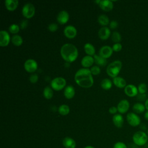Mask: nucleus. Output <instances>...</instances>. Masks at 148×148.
I'll return each mask as SVG.
<instances>
[{"mask_svg": "<svg viewBox=\"0 0 148 148\" xmlns=\"http://www.w3.org/2000/svg\"><path fill=\"white\" fill-rule=\"evenodd\" d=\"M74 79L79 86L83 88H90L94 84V79L91 71L88 68H80L76 71Z\"/></svg>", "mask_w": 148, "mask_h": 148, "instance_id": "nucleus-1", "label": "nucleus"}, {"mask_svg": "<svg viewBox=\"0 0 148 148\" xmlns=\"http://www.w3.org/2000/svg\"><path fill=\"white\" fill-rule=\"evenodd\" d=\"M60 54L62 58L68 62L75 61L78 56L77 47L72 43L64 44L60 49Z\"/></svg>", "mask_w": 148, "mask_h": 148, "instance_id": "nucleus-2", "label": "nucleus"}, {"mask_svg": "<svg viewBox=\"0 0 148 148\" xmlns=\"http://www.w3.org/2000/svg\"><path fill=\"white\" fill-rule=\"evenodd\" d=\"M121 68L122 62L121 61L117 60L110 63L108 65L106 71L109 76L114 78L117 76L121 69Z\"/></svg>", "mask_w": 148, "mask_h": 148, "instance_id": "nucleus-3", "label": "nucleus"}, {"mask_svg": "<svg viewBox=\"0 0 148 148\" xmlns=\"http://www.w3.org/2000/svg\"><path fill=\"white\" fill-rule=\"evenodd\" d=\"M132 141L138 146H144L148 141V135L143 131H138L133 134Z\"/></svg>", "mask_w": 148, "mask_h": 148, "instance_id": "nucleus-4", "label": "nucleus"}, {"mask_svg": "<svg viewBox=\"0 0 148 148\" xmlns=\"http://www.w3.org/2000/svg\"><path fill=\"white\" fill-rule=\"evenodd\" d=\"M66 83V80L63 77H56L51 80L50 86L53 90L59 91L65 87Z\"/></svg>", "mask_w": 148, "mask_h": 148, "instance_id": "nucleus-5", "label": "nucleus"}, {"mask_svg": "<svg viewBox=\"0 0 148 148\" xmlns=\"http://www.w3.org/2000/svg\"><path fill=\"white\" fill-rule=\"evenodd\" d=\"M21 12L24 17L27 18H30L32 17L35 14V6L31 2L26 3L23 6Z\"/></svg>", "mask_w": 148, "mask_h": 148, "instance_id": "nucleus-6", "label": "nucleus"}, {"mask_svg": "<svg viewBox=\"0 0 148 148\" xmlns=\"http://www.w3.org/2000/svg\"><path fill=\"white\" fill-rule=\"evenodd\" d=\"M126 119L128 123L132 127H135L141 124L140 117L134 112H130L127 114Z\"/></svg>", "mask_w": 148, "mask_h": 148, "instance_id": "nucleus-7", "label": "nucleus"}, {"mask_svg": "<svg viewBox=\"0 0 148 148\" xmlns=\"http://www.w3.org/2000/svg\"><path fill=\"white\" fill-rule=\"evenodd\" d=\"M24 67L27 72L32 73L37 69L38 63L34 59L29 58L24 62Z\"/></svg>", "mask_w": 148, "mask_h": 148, "instance_id": "nucleus-8", "label": "nucleus"}, {"mask_svg": "<svg viewBox=\"0 0 148 148\" xmlns=\"http://www.w3.org/2000/svg\"><path fill=\"white\" fill-rule=\"evenodd\" d=\"M125 94L130 97H134L138 95V87L135 86L134 84H127L124 88Z\"/></svg>", "mask_w": 148, "mask_h": 148, "instance_id": "nucleus-9", "label": "nucleus"}, {"mask_svg": "<svg viewBox=\"0 0 148 148\" xmlns=\"http://www.w3.org/2000/svg\"><path fill=\"white\" fill-rule=\"evenodd\" d=\"M64 34L69 39L74 38L77 35V29L75 26L72 25H68L64 28Z\"/></svg>", "mask_w": 148, "mask_h": 148, "instance_id": "nucleus-10", "label": "nucleus"}, {"mask_svg": "<svg viewBox=\"0 0 148 148\" xmlns=\"http://www.w3.org/2000/svg\"><path fill=\"white\" fill-rule=\"evenodd\" d=\"M10 36L9 32L5 30L0 31V46L2 47L7 46L10 42Z\"/></svg>", "mask_w": 148, "mask_h": 148, "instance_id": "nucleus-11", "label": "nucleus"}, {"mask_svg": "<svg viewBox=\"0 0 148 148\" xmlns=\"http://www.w3.org/2000/svg\"><path fill=\"white\" fill-rule=\"evenodd\" d=\"M130 102L127 99H123L119 101L117 105L118 112L121 114L125 113L130 108Z\"/></svg>", "mask_w": 148, "mask_h": 148, "instance_id": "nucleus-12", "label": "nucleus"}, {"mask_svg": "<svg viewBox=\"0 0 148 148\" xmlns=\"http://www.w3.org/2000/svg\"><path fill=\"white\" fill-rule=\"evenodd\" d=\"M113 51V50L112 49V47H111L110 46L104 45L100 48L99 50V55L103 58L106 59L109 58L112 56Z\"/></svg>", "mask_w": 148, "mask_h": 148, "instance_id": "nucleus-13", "label": "nucleus"}, {"mask_svg": "<svg viewBox=\"0 0 148 148\" xmlns=\"http://www.w3.org/2000/svg\"><path fill=\"white\" fill-rule=\"evenodd\" d=\"M69 18V14L66 10H61L57 14V20L60 24H65Z\"/></svg>", "mask_w": 148, "mask_h": 148, "instance_id": "nucleus-14", "label": "nucleus"}, {"mask_svg": "<svg viewBox=\"0 0 148 148\" xmlns=\"http://www.w3.org/2000/svg\"><path fill=\"white\" fill-rule=\"evenodd\" d=\"M98 5L102 10L106 12L112 10L113 8V1L110 0H101Z\"/></svg>", "mask_w": 148, "mask_h": 148, "instance_id": "nucleus-15", "label": "nucleus"}, {"mask_svg": "<svg viewBox=\"0 0 148 148\" xmlns=\"http://www.w3.org/2000/svg\"><path fill=\"white\" fill-rule=\"evenodd\" d=\"M98 35L100 39L106 40L108 39L110 35V29L107 27H102L99 29Z\"/></svg>", "mask_w": 148, "mask_h": 148, "instance_id": "nucleus-16", "label": "nucleus"}, {"mask_svg": "<svg viewBox=\"0 0 148 148\" xmlns=\"http://www.w3.org/2000/svg\"><path fill=\"white\" fill-rule=\"evenodd\" d=\"M94 62V57L91 56H85L81 60V64L84 68H88L91 66Z\"/></svg>", "mask_w": 148, "mask_h": 148, "instance_id": "nucleus-17", "label": "nucleus"}, {"mask_svg": "<svg viewBox=\"0 0 148 148\" xmlns=\"http://www.w3.org/2000/svg\"><path fill=\"white\" fill-rule=\"evenodd\" d=\"M62 145L65 148H76V143L73 138L66 136L62 140Z\"/></svg>", "mask_w": 148, "mask_h": 148, "instance_id": "nucleus-18", "label": "nucleus"}, {"mask_svg": "<svg viewBox=\"0 0 148 148\" xmlns=\"http://www.w3.org/2000/svg\"><path fill=\"white\" fill-rule=\"evenodd\" d=\"M114 125L117 128H121L124 124V118L121 114H115L112 118Z\"/></svg>", "mask_w": 148, "mask_h": 148, "instance_id": "nucleus-19", "label": "nucleus"}, {"mask_svg": "<svg viewBox=\"0 0 148 148\" xmlns=\"http://www.w3.org/2000/svg\"><path fill=\"white\" fill-rule=\"evenodd\" d=\"M113 83L116 87L120 88H125V87L127 86V82L121 76H117L113 78Z\"/></svg>", "mask_w": 148, "mask_h": 148, "instance_id": "nucleus-20", "label": "nucleus"}, {"mask_svg": "<svg viewBox=\"0 0 148 148\" xmlns=\"http://www.w3.org/2000/svg\"><path fill=\"white\" fill-rule=\"evenodd\" d=\"M75 94V90L72 85H68L65 87L64 91V95L67 99H72Z\"/></svg>", "mask_w": 148, "mask_h": 148, "instance_id": "nucleus-21", "label": "nucleus"}, {"mask_svg": "<svg viewBox=\"0 0 148 148\" xmlns=\"http://www.w3.org/2000/svg\"><path fill=\"white\" fill-rule=\"evenodd\" d=\"M18 5L17 0H6L5 1V5L7 10L9 11H13L16 10Z\"/></svg>", "mask_w": 148, "mask_h": 148, "instance_id": "nucleus-22", "label": "nucleus"}, {"mask_svg": "<svg viewBox=\"0 0 148 148\" xmlns=\"http://www.w3.org/2000/svg\"><path fill=\"white\" fill-rule=\"evenodd\" d=\"M132 110L136 114H140L145 112L146 108L145 104L141 102H136L132 106Z\"/></svg>", "mask_w": 148, "mask_h": 148, "instance_id": "nucleus-23", "label": "nucleus"}, {"mask_svg": "<svg viewBox=\"0 0 148 148\" xmlns=\"http://www.w3.org/2000/svg\"><path fill=\"white\" fill-rule=\"evenodd\" d=\"M84 50L88 56H94L95 53V49L94 46L90 43H86L84 45Z\"/></svg>", "mask_w": 148, "mask_h": 148, "instance_id": "nucleus-24", "label": "nucleus"}, {"mask_svg": "<svg viewBox=\"0 0 148 148\" xmlns=\"http://www.w3.org/2000/svg\"><path fill=\"white\" fill-rule=\"evenodd\" d=\"M94 62L98 66H104L106 65L107 64V61L106 58H103L102 57L100 56L99 55L95 54L94 56Z\"/></svg>", "mask_w": 148, "mask_h": 148, "instance_id": "nucleus-25", "label": "nucleus"}, {"mask_svg": "<svg viewBox=\"0 0 148 148\" xmlns=\"http://www.w3.org/2000/svg\"><path fill=\"white\" fill-rule=\"evenodd\" d=\"M11 40H12V43L14 45H15L16 46H21L23 42V39L22 37L18 34L13 35L11 38Z\"/></svg>", "mask_w": 148, "mask_h": 148, "instance_id": "nucleus-26", "label": "nucleus"}, {"mask_svg": "<svg viewBox=\"0 0 148 148\" xmlns=\"http://www.w3.org/2000/svg\"><path fill=\"white\" fill-rule=\"evenodd\" d=\"M101 86L104 90H109L112 87V82L109 79L105 78L101 82Z\"/></svg>", "mask_w": 148, "mask_h": 148, "instance_id": "nucleus-27", "label": "nucleus"}, {"mask_svg": "<svg viewBox=\"0 0 148 148\" xmlns=\"http://www.w3.org/2000/svg\"><path fill=\"white\" fill-rule=\"evenodd\" d=\"M98 21L100 25L105 27V25L109 24V18L106 14H100L98 17Z\"/></svg>", "mask_w": 148, "mask_h": 148, "instance_id": "nucleus-28", "label": "nucleus"}, {"mask_svg": "<svg viewBox=\"0 0 148 148\" xmlns=\"http://www.w3.org/2000/svg\"><path fill=\"white\" fill-rule=\"evenodd\" d=\"M58 111L60 114H61L62 116H65V115H67L69 113L70 108L68 105L62 104V105H61L58 107Z\"/></svg>", "mask_w": 148, "mask_h": 148, "instance_id": "nucleus-29", "label": "nucleus"}, {"mask_svg": "<svg viewBox=\"0 0 148 148\" xmlns=\"http://www.w3.org/2000/svg\"><path fill=\"white\" fill-rule=\"evenodd\" d=\"M43 94L45 98L51 99L53 95V88L50 86H46L44 88L43 91Z\"/></svg>", "mask_w": 148, "mask_h": 148, "instance_id": "nucleus-30", "label": "nucleus"}, {"mask_svg": "<svg viewBox=\"0 0 148 148\" xmlns=\"http://www.w3.org/2000/svg\"><path fill=\"white\" fill-rule=\"evenodd\" d=\"M111 38L113 42L116 43H120L121 40V34L117 31H114L111 36Z\"/></svg>", "mask_w": 148, "mask_h": 148, "instance_id": "nucleus-31", "label": "nucleus"}, {"mask_svg": "<svg viewBox=\"0 0 148 148\" xmlns=\"http://www.w3.org/2000/svg\"><path fill=\"white\" fill-rule=\"evenodd\" d=\"M20 27L18 24L13 23V24H12L9 27V31L10 33L14 34L16 35L20 31Z\"/></svg>", "mask_w": 148, "mask_h": 148, "instance_id": "nucleus-32", "label": "nucleus"}, {"mask_svg": "<svg viewBox=\"0 0 148 148\" xmlns=\"http://www.w3.org/2000/svg\"><path fill=\"white\" fill-rule=\"evenodd\" d=\"M138 90L139 94H145L147 91V86L146 83H141L138 86Z\"/></svg>", "mask_w": 148, "mask_h": 148, "instance_id": "nucleus-33", "label": "nucleus"}, {"mask_svg": "<svg viewBox=\"0 0 148 148\" xmlns=\"http://www.w3.org/2000/svg\"><path fill=\"white\" fill-rule=\"evenodd\" d=\"M90 70L91 73V74L92 75H97L99 74V73L101 72L100 68L98 65H94V66H92L90 69Z\"/></svg>", "mask_w": 148, "mask_h": 148, "instance_id": "nucleus-34", "label": "nucleus"}, {"mask_svg": "<svg viewBox=\"0 0 148 148\" xmlns=\"http://www.w3.org/2000/svg\"><path fill=\"white\" fill-rule=\"evenodd\" d=\"M58 28V27L57 24H56L55 23H51L49 24V25H48V27H47L48 29L50 32H55L56 31H57Z\"/></svg>", "mask_w": 148, "mask_h": 148, "instance_id": "nucleus-35", "label": "nucleus"}, {"mask_svg": "<svg viewBox=\"0 0 148 148\" xmlns=\"http://www.w3.org/2000/svg\"><path fill=\"white\" fill-rule=\"evenodd\" d=\"M113 148H127V146L124 142L119 141L114 144Z\"/></svg>", "mask_w": 148, "mask_h": 148, "instance_id": "nucleus-36", "label": "nucleus"}, {"mask_svg": "<svg viewBox=\"0 0 148 148\" xmlns=\"http://www.w3.org/2000/svg\"><path fill=\"white\" fill-rule=\"evenodd\" d=\"M112 49L116 52L120 51L122 49V45L120 43H116L112 46Z\"/></svg>", "mask_w": 148, "mask_h": 148, "instance_id": "nucleus-37", "label": "nucleus"}, {"mask_svg": "<svg viewBox=\"0 0 148 148\" xmlns=\"http://www.w3.org/2000/svg\"><path fill=\"white\" fill-rule=\"evenodd\" d=\"M29 80L31 83H35L38 80V75L36 73H33L31 74L29 76Z\"/></svg>", "mask_w": 148, "mask_h": 148, "instance_id": "nucleus-38", "label": "nucleus"}, {"mask_svg": "<svg viewBox=\"0 0 148 148\" xmlns=\"http://www.w3.org/2000/svg\"><path fill=\"white\" fill-rule=\"evenodd\" d=\"M28 24V21L26 19H24L23 20L21 21L20 24V27L21 29H25V28H27V25Z\"/></svg>", "mask_w": 148, "mask_h": 148, "instance_id": "nucleus-39", "label": "nucleus"}, {"mask_svg": "<svg viewBox=\"0 0 148 148\" xmlns=\"http://www.w3.org/2000/svg\"><path fill=\"white\" fill-rule=\"evenodd\" d=\"M118 26V22L116 20H112L109 23V27L110 29H115Z\"/></svg>", "mask_w": 148, "mask_h": 148, "instance_id": "nucleus-40", "label": "nucleus"}, {"mask_svg": "<svg viewBox=\"0 0 148 148\" xmlns=\"http://www.w3.org/2000/svg\"><path fill=\"white\" fill-rule=\"evenodd\" d=\"M147 95L145 94H139L137 95V99L139 100V101H144L145 102L146 100L147 99Z\"/></svg>", "mask_w": 148, "mask_h": 148, "instance_id": "nucleus-41", "label": "nucleus"}, {"mask_svg": "<svg viewBox=\"0 0 148 148\" xmlns=\"http://www.w3.org/2000/svg\"><path fill=\"white\" fill-rule=\"evenodd\" d=\"M117 111H118L117 108V107H115V106H111L109 109V112L110 114H115Z\"/></svg>", "mask_w": 148, "mask_h": 148, "instance_id": "nucleus-42", "label": "nucleus"}, {"mask_svg": "<svg viewBox=\"0 0 148 148\" xmlns=\"http://www.w3.org/2000/svg\"><path fill=\"white\" fill-rule=\"evenodd\" d=\"M144 118H145L147 121H148V110L145 111V114H144Z\"/></svg>", "mask_w": 148, "mask_h": 148, "instance_id": "nucleus-43", "label": "nucleus"}, {"mask_svg": "<svg viewBox=\"0 0 148 148\" xmlns=\"http://www.w3.org/2000/svg\"><path fill=\"white\" fill-rule=\"evenodd\" d=\"M144 104H145V108H146V110H148V98H147V99H146V101L145 102Z\"/></svg>", "mask_w": 148, "mask_h": 148, "instance_id": "nucleus-44", "label": "nucleus"}, {"mask_svg": "<svg viewBox=\"0 0 148 148\" xmlns=\"http://www.w3.org/2000/svg\"><path fill=\"white\" fill-rule=\"evenodd\" d=\"M84 148H94L93 146H90V145H88V146H86V147H84Z\"/></svg>", "mask_w": 148, "mask_h": 148, "instance_id": "nucleus-45", "label": "nucleus"}, {"mask_svg": "<svg viewBox=\"0 0 148 148\" xmlns=\"http://www.w3.org/2000/svg\"><path fill=\"white\" fill-rule=\"evenodd\" d=\"M147 134L148 135V128H147Z\"/></svg>", "mask_w": 148, "mask_h": 148, "instance_id": "nucleus-46", "label": "nucleus"}]
</instances>
